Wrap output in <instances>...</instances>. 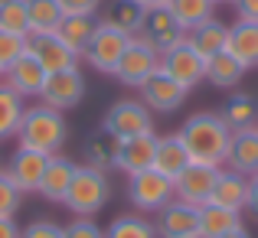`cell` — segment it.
<instances>
[{"instance_id": "cell-1", "label": "cell", "mask_w": 258, "mask_h": 238, "mask_svg": "<svg viewBox=\"0 0 258 238\" xmlns=\"http://www.w3.org/2000/svg\"><path fill=\"white\" fill-rule=\"evenodd\" d=\"M180 140L186 147L193 163H206V167H226V153H229V140L232 131L222 121V114L216 111H200L193 118H186V124L180 127Z\"/></svg>"}, {"instance_id": "cell-2", "label": "cell", "mask_w": 258, "mask_h": 238, "mask_svg": "<svg viewBox=\"0 0 258 238\" xmlns=\"http://www.w3.org/2000/svg\"><path fill=\"white\" fill-rule=\"evenodd\" d=\"M69 137V124H66L62 111L56 108H46L43 101L39 105H30L23 111V121H20L17 131V144L20 150H36V153H59V147Z\"/></svg>"}, {"instance_id": "cell-3", "label": "cell", "mask_w": 258, "mask_h": 238, "mask_svg": "<svg viewBox=\"0 0 258 238\" xmlns=\"http://www.w3.org/2000/svg\"><path fill=\"white\" fill-rule=\"evenodd\" d=\"M108 196H111L108 173H101V170L82 163V167H76V176H72V183H69V193H66L62 206L69 209L76 219H92L95 212L105 209Z\"/></svg>"}, {"instance_id": "cell-4", "label": "cell", "mask_w": 258, "mask_h": 238, "mask_svg": "<svg viewBox=\"0 0 258 238\" xmlns=\"http://www.w3.org/2000/svg\"><path fill=\"white\" fill-rule=\"evenodd\" d=\"M101 127L114 140H131V137H141V134H154V111L141 98H121L105 111Z\"/></svg>"}, {"instance_id": "cell-5", "label": "cell", "mask_w": 258, "mask_h": 238, "mask_svg": "<svg viewBox=\"0 0 258 238\" xmlns=\"http://www.w3.org/2000/svg\"><path fill=\"white\" fill-rule=\"evenodd\" d=\"M127 46H131V36H127V33L114 30V26H108V23H98L95 33H92V39H88V46L82 49V59L92 65V69L111 75Z\"/></svg>"}, {"instance_id": "cell-6", "label": "cell", "mask_w": 258, "mask_h": 238, "mask_svg": "<svg viewBox=\"0 0 258 238\" xmlns=\"http://www.w3.org/2000/svg\"><path fill=\"white\" fill-rule=\"evenodd\" d=\"M134 39L144 43V46H151V49H157V52H167V49H173V46H180L183 39H186V30L176 23V17L167 10V7H160V10H147L144 13V23H141V30L134 33Z\"/></svg>"}, {"instance_id": "cell-7", "label": "cell", "mask_w": 258, "mask_h": 238, "mask_svg": "<svg viewBox=\"0 0 258 238\" xmlns=\"http://www.w3.org/2000/svg\"><path fill=\"white\" fill-rule=\"evenodd\" d=\"M26 52L43 65L46 72H66V69H79L82 62V52H76L69 43L56 36V33H36V36L26 39Z\"/></svg>"}, {"instance_id": "cell-8", "label": "cell", "mask_w": 258, "mask_h": 238, "mask_svg": "<svg viewBox=\"0 0 258 238\" xmlns=\"http://www.w3.org/2000/svg\"><path fill=\"white\" fill-rule=\"evenodd\" d=\"M127 199H131L141 212H160V209L173 199V180H167L157 170L134 173L131 183H127Z\"/></svg>"}, {"instance_id": "cell-9", "label": "cell", "mask_w": 258, "mask_h": 238, "mask_svg": "<svg viewBox=\"0 0 258 238\" xmlns=\"http://www.w3.org/2000/svg\"><path fill=\"white\" fill-rule=\"evenodd\" d=\"M157 69H160V52L151 49V46H144V43H138V39H131V46L124 49V56L114 65L111 75L124 88H141Z\"/></svg>"}, {"instance_id": "cell-10", "label": "cell", "mask_w": 258, "mask_h": 238, "mask_svg": "<svg viewBox=\"0 0 258 238\" xmlns=\"http://www.w3.org/2000/svg\"><path fill=\"white\" fill-rule=\"evenodd\" d=\"M160 69H164L173 82H180L186 92L196 88L200 82H206V59H203L186 39H183L180 46H173V49L160 52Z\"/></svg>"}, {"instance_id": "cell-11", "label": "cell", "mask_w": 258, "mask_h": 238, "mask_svg": "<svg viewBox=\"0 0 258 238\" xmlns=\"http://www.w3.org/2000/svg\"><path fill=\"white\" fill-rule=\"evenodd\" d=\"M85 98V78L82 69H66V72H52L46 75V85L39 92V101L46 108H56V111H69L79 101Z\"/></svg>"}, {"instance_id": "cell-12", "label": "cell", "mask_w": 258, "mask_h": 238, "mask_svg": "<svg viewBox=\"0 0 258 238\" xmlns=\"http://www.w3.org/2000/svg\"><path fill=\"white\" fill-rule=\"evenodd\" d=\"M222 167H206V163H189L180 176L173 180V199L189 202V206H206L209 196H213L216 176H219Z\"/></svg>"}, {"instance_id": "cell-13", "label": "cell", "mask_w": 258, "mask_h": 238, "mask_svg": "<svg viewBox=\"0 0 258 238\" xmlns=\"http://www.w3.org/2000/svg\"><path fill=\"white\" fill-rule=\"evenodd\" d=\"M154 228H157V238H200V209L170 199L157 212Z\"/></svg>"}, {"instance_id": "cell-14", "label": "cell", "mask_w": 258, "mask_h": 238, "mask_svg": "<svg viewBox=\"0 0 258 238\" xmlns=\"http://www.w3.org/2000/svg\"><path fill=\"white\" fill-rule=\"evenodd\" d=\"M138 92H141V101H144L151 111H157V114H173L176 108L186 101V95H189L186 88H183L180 82H173L164 69L154 72V75L147 78Z\"/></svg>"}, {"instance_id": "cell-15", "label": "cell", "mask_w": 258, "mask_h": 238, "mask_svg": "<svg viewBox=\"0 0 258 238\" xmlns=\"http://www.w3.org/2000/svg\"><path fill=\"white\" fill-rule=\"evenodd\" d=\"M46 167H49V153L20 150V147H17V153L7 160L4 173H7V180L26 196V193H39V183H43Z\"/></svg>"}, {"instance_id": "cell-16", "label": "cell", "mask_w": 258, "mask_h": 238, "mask_svg": "<svg viewBox=\"0 0 258 238\" xmlns=\"http://www.w3.org/2000/svg\"><path fill=\"white\" fill-rule=\"evenodd\" d=\"M154 150H157V134H141L131 140H118V150H114V170L134 176L144 173L154 167Z\"/></svg>"}, {"instance_id": "cell-17", "label": "cell", "mask_w": 258, "mask_h": 238, "mask_svg": "<svg viewBox=\"0 0 258 238\" xmlns=\"http://www.w3.org/2000/svg\"><path fill=\"white\" fill-rule=\"evenodd\" d=\"M46 75H49V72H46L30 52H23V56L4 72V82L26 101V98H39V92H43V85H46Z\"/></svg>"}, {"instance_id": "cell-18", "label": "cell", "mask_w": 258, "mask_h": 238, "mask_svg": "<svg viewBox=\"0 0 258 238\" xmlns=\"http://www.w3.org/2000/svg\"><path fill=\"white\" fill-rule=\"evenodd\" d=\"M226 170L242 176L258 173V127H245V131H232L226 153Z\"/></svg>"}, {"instance_id": "cell-19", "label": "cell", "mask_w": 258, "mask_h": 238, "mask_svg": "<svg viewBox=\"0 0 258 238\" xmlns=\"http://www.w3.org/2000/svg\"><path fill=\"white\" fill-rule=\"evenodd\" d=\"M209 202H213V206H222V209H232V212H242V209L248 206V176L232 173V170L222 167L219 176H216Z\"/></svg>"}, {"instance_id": "cell-20", "label": "cell", "mask_w": 258, "mask_h": 238, "mask_svg": "<svg viewBox=\"0 0 258 238\" xmlns=\"http://www.w3.org/2000/svg\"><path fill=\"white\" fill-rule=\"evenodd\" d=\"M226 52H232L245 69H258V23L255 20H235L229 26Z\"/></svg>"}, {"instance_id": "cell-21", "label": "cell", "mask_w": 258, "mask_h": 238, "mask_svg": "<svg viewBox=\"0 0 258 238\" xmlns=\"http://www.w3.org/2000/svg\"><path fill=\"white\" fill-rule=\"evenodd\" d=\"M76 167H79V163H72L69 157L52 153L49 167H46V173H43V183H39V196L49 199V202H62L66 193H69L72 176H76Z\"/></svg>"}, {"instance_id": "cell-22", "label": "cell", "mask_w": 258, "mask_h": 238, "mask_svg": "<svg viewBox=\"0 0 258 238\" xmlns=\"http://www.w3.org/2000/svg\"><path fill=\"white\" fill-rule=\"evenodd\" d=\"M189 163H193V160H189V153H186V147H183L180 134L157 137V150H154V167L151 170L164 173L167 180H176V176H180Z\"/></svg>"}, {"instance_id": "cell-23", "label": "cell", "mask_w": 258, "mask_h": 238, "mask_svg": "<svg viewBox=\"0 0 258 238\" xmlns=\"http://www.w3.org/2000/svg\"><path fill=\"white\" fill-rule=\"evenodd\" d=\"M186 43L193 46L203 59H213L216 52H226V46H229V26L222 23V20L213 17V20H206V23L193 26V30L186 33Z\"/></svg>"}, {"instance_id": "cell-24", "label": "cell", "mask_w": 258, "mask_h": 238, "mask_svg": "<svg viewBox=\"0 0 258 238\" xmlns=\"http://www.w3.org/2000/svg\"><path fill=\"white\" fill-rule=\"evenodd\" d=\"M235 228H245L242 222V212H232V209H222V206H200V238H226Z\"/></svg>"}, {"instance_id": "cell-25", "label": "cell", "mask_w": 258, "mask_h": 238, "mask_svg": "<svg viewBox=\"0 0 258 238\" xmlns=\"http://www.w3.org/2000/svg\"><path fill=\"white\" fill-rule=\"evenodd\" d=\"M245 72L248 69L232 56V52H216L213 59H206V82L213 88H235Z\"/></svg>"}, {"instance_id": "cell-26", "label": "cell", "mask_w": 258, "mask_h": 238, "mask_svg": "<svg viewBox=\"0 0 258 238\" xmlns=\"http://www.w3.org/2000/svg\"><path fill=\"white\" fill-rule=\"evenodd\" d=\"M23 111H26V101L13 92L7 82H0V144L10 140V137H17Z\"/></svg>"}, {"instance_id": "cell-27", "label": "cell", "mask_w": 258, "mask_h": 238, "mask_svg": "<svg viewBox=\"0 0 258 238\" xmlns=\"http://www.w3.org/2000/svg\"><path fill=\"white\" fill-rule=\"evenodd\" d=\"M219 114L229 124V131H245V127L258 124V101L252 98V95H232Z\"/></svg>"}, {"instance_id": "cell-28", "label": "cell", "mask_w": 258, "mask_h": 238, "mask_svg": "<svg viewBox=\"0 0 258 238\" xmlns=\"http://www.w3.org/2000/svg\"><path fill=\"white\" fill-rule=\"evenodd\" d=\"M144 7H138L134 0H114L111 7H108V17L101 20V23H108V26H114V30H121V33H127V36L134 39V33L141 30V23H144Z\"/></svg>"}, {"instance_id": "cell-29", "label": "cell", "mask_w": 258, "mask_h": 238, "mask_svg": "<svg viewBox=\"0 0 258 238\" xmlns=\"http://www.w3.org/2000/svg\"><path fill=\"white\" fill-rule=\"evenodd\" d=\"M167 10H170L173 17H176V23L189 33L193 26L213 20L216 4H213V0H170V4H167Z\"/></svg>"}, {"instance_id": "cell-30", "label": "cell", "mask_w": 258, "mask_h": 238, "mask_svg": "<svg viewBox=\"0 0 258 238\" xmlns=\"http://www.w3.org/2000/svg\"><path fill=\"white\" fill-rule=\"evenodd\" d=\"M114 150H118V140L101 127V131H95L92 137H88V144H85V163L95 167V170H101V173H108V170L114 167Z\"/></svg>"}, {"instance_id": "cell-31", "label": "cell", "mask_w": 258, "mask_h": 238, "mask_svg": "<svg viewBox=\"0 0 258 238\" xmlns=\"http://www.w3.org/2000/svg\"><path fill=\"white\" fill-rule=\"evenodd\" d=\"M95 26H98L95 17H62L59 26H56V36L62 39V43H69L76 52H82L88 46V39H92Z\"/></svg>"}, {"instance_id": "cell-32", "label": "cell", "mask_w": 258, "mask_h": 238, "mask_svg": "<svg viewBox=\"0 0 258 238\" xmlns=\"http://www.w3.org/2000/svg\"><path fill=\"white\" fill-rule=\"evenodd\" d=\"M0 30L30 36V0H0Z\"/></svg>"}, {"instance_id": "cell-33", "label": "cell", "mask_w": 258, "mask_h": 238, "mask_svg": "<svg viewBox=\"0 0 258 238\" xmlns=\"http://www.w3.org/2000/svg\"><path fill=\"white\" fill-rule=\"evenodd\" d=\"M62 10H59V0H30V36L36 33H56Z\"/></svg>"}, {"instance_id": "cell-34", "label": "cell", "mask_w": 258, "mask_h": 238, "mask_svg": "<svg viewBox=\"0 0 258 238\" xmlns=\"http://www.w3.org/2000/svg\"><path fill=\"white\" fill-rule=\"evenodd\" d=\"M105 238H157V228L144 215H118L108 225Z\"/></svg>"}, {"instance_id": "cell-35", "label": "cell", "mask_w": 258, "mask_h": 238, "mask_svg": "<svg viewBox=\"0 0 258 238\" xmlns=\"http://www.w3.org/2000/svg\"><path fill=\"white\" fill-rule=\"evenodd\" d=\"M26 39L30 36H13V33L0 30V72H7L26 52Z\"/></svg>"}, {"instance_id": "cell-36", "label": "cell", "mask_w": 258, "mask_h": 238, "mask_svg": "<svg viewBox=\"0 0 258 238\" xmlns=\"http://www.w3.org/2000/svg\"><path fill=\"white\" fill-rule=\"evenodd\" d=\"M20 202H23V193H20V189L7 180V173L0 170V219H13Z\"/></svg>"}, {"instance_id": "cell-37", "label": "cell", "mask_w": 258, "mask_h": 238, "mask_svg": "<svg viewBox=\"0 0 258 238\" xmlns=\"http://www.w3.org/2000/svg\"><path fill=\"white\" fill-rule=\"evenodd\" d=\"M62 238H105V232L92 219H76L69 225H62Z\"/></svg>"}, {"instance_id": "cell-38", "label": "cell", "mask_w": 258, "mask_h": 238, "mask_svg": "<svg viewBox=\"0 0 258 238\" xmlns=\"http://www.w3.org/2000/svg\"><path fill=\"white\" fill-rule=\"evenodd\" d=\"M101 7V0H59L62 17H95Z\"/></svg>"}, {"instance_id": "cell-39", "label": "cell", "mask_w": 258, "mask_h": 238, "mask_svg": "<svg viewBox=\"0 0 258 238\" xmlns=\"http://www.w3.org/2000/svg\"><path fill=\"white\" fill-rule=\"evenodd\" d=\"M20 238H62V225H56V222H49V219H39V222H33V225H26Z\"/></svg>"}, {"instance_id": "cell-40", "label": "cell", "mask_w": 258, "mask_h": 238, "mask_svg": "<svg viewBox=\"0 0 258 238\" xmlns=\"http://www.w3.org/2000/svg\"><path fill=\"white\" fill-rule=\"evenodd\" d=\"M235 13H239V20H255L258 23V0H232Z\"/></svg>"}, {"instance_id": "cell-41", "label": "cell", "mask_w": 258, "mask_h": 238, "mask_svg": "<svg viewBox=\"0 0 258 238\" xmlns=\"http://www.w3.org/2000/svg\"><path fill=\"white\" fill-rule=\"evenodd\" d=\"M245 209H252V215L258 219V173L248 176V206Z\"/></svg>"}, {"instance_id": "cell-42", "label": "cell", "mask_w": 258, "mask_h": 238, "mask_svg": "<svg viewBox=\"0 0 258 238\" xmlns=\"http://www.w3.org/2000/svg\"><path fill=\"white\" fill-rule=\"evenodd\" d=\"M20 235H23V228L13 219H0V238H20Z\"/></svg>"}, {"instance_id": "cell-43", "label": "cell", "mask_w": 258, "mask_h": 238, "mask_svg": "<svg viewBox=\"0 0 258 238\" xmlns=\"http://www.w3.org/2000/svg\"><path fill=\"white\" fill-rule=\"evenodd\" d=\"M138 7H144V10H160V7H167L170 0H134Z\"/></svg>"}, {"instance_id": "cell-44", "label": "cell", "mask_w": 258, "mask_h": 238, "mask_svg": "<svg viewBox=\"0 0 258 238\" xmlns=\"http://www.w3.org/2000/svg\"><path fill=\"white\" fill-rule=\"evenodd\" d=\"M226 238H252V232H248V228H235V232H229Z\"/></svg>"}, {"instance_id": "cell-45", "label": "cell", "mask_w": 258, "mask_h": 238, "mask_svg": "<svg viewBox=\"0 0 258 238\" xmlns=\"http://www.w3.org/2000/svg\"><path fill=\"white\" fill-rule=\"evenodd\" d=\"M213 4H232V0H213Z\"/></svg>"}, {"instance_id": "cell-46", "label": "cell", "mask_w": 258, "mask_h": 238, "mask_svg": "<svg viewBox=\"0 0 258 238\" xmlns=\"http://www.w3.org/2000/svg\"><path fill=\"white\" fill-rule=\"evenodd\" d=\"M0 82H4V72H0Z\"/></svg>"}, {"instance_id": "cell-47", "label": "cell", "mask_w": 258, "mask_h": 238, "mask_svg": "<svg viewBox=\"0 0 258 238\" xmlns=\"http://www.w3.org/2000/svg\"><path fill=\"white\" fill-rule=\"evenodd\" d=\"M0 170H4V167H0Z\"/></svg>"}, {"instance_id": "cell-48", "label": "cell", "mask_w": 258, "mask_h": 238, "mask_svg": "<svg viewBox=\"0 0 258 238\" xmlns=\"http://www.w3.org/2000/svg\"><path fill=\"white\" fill-rule=\"evenodd\" d=\"M255 127H258V124H255Z\"/></svg>"}]
</instances>
